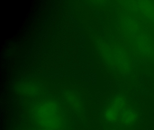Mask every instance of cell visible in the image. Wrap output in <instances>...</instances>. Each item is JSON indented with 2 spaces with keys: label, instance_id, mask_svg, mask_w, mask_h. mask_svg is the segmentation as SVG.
I'll return each instance as SVG.
<instances>
[{
  "label": "cell",
  "instance_id": "obj_1",
  "mask_svg": "<svg viewBox=\"0 0 154 130\" xmlns=\"http://www.w3.org/2000/svg\"><path fill=\"white\" fill-rule=\"evenodd\" d=\"M139 116L137 108L120 95L112 98L103 112L107 125L119 130H133L139 122Z\"/></svg>",
  "mask_w": 154,
  "mask_h": 130
},
{
  "label": "cell",
  "instance_id": "obj_2",
  "mask_svg": "<svg viewBox=\"0 0 154 130\" xmlns=\"http://www.w3.org/2000/svg\"><path fill=\"white\" fill-rule=\"evenodd\" d=\"M125 33L138 51L146 54L152 48L150 38L141 29L137 21L128 18L123 25Z\"/></svg>",
  "mask_w": 154,
  "mask_h": 130
},
{
  "label": "cell",
  "instance_id": "obj_3",
  "mask_svg": "<svg viewBox=\"0 0 154 130\" xmlns=\"http://www.w3.org/2000/svg\"><path fill=\"white\" fill-rule=\"evenodd\" d=\"M112 62L122 70L129 69L130 66L128 57L127 54L123 51L119 50L118 49H112Z\"/></svg>",
  "mask_w": 154,
  "mask_h": 130
},
{
  "label": "cell",
  "instance_id": "obj_4",
  "mask_svg": "<svg viewBox=\"0 0 154 130\" xmlns=\"http://www.w3.org/2000/svg\"><path fill=\"white\" fill-rule=\"evenodd\" d=\"M109 130H119L118 129H114V128H111V127H109Z\"/></svg>",
  "mask_w": 154,
  "mask_h": 130
}]
</instances>
